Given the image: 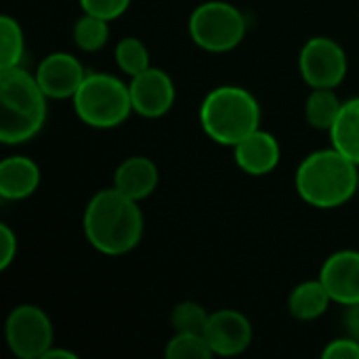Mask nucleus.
<instances>
[{"mask_svg":"<svg viewBox=\"0 0 359 359\" xmlns=\"http://www.w3.org/2000/svg\"><path fill=\"white\" fill-rule=\"evenodd\" d=\"M86 242L105 257H122L141 244L145 219L139 202L114 185L97 191L82 215Z\"/></svg>","mask_w":359,"mask_h":359,"instance_id":"nucleus-1","label":"nucleus"},{"mask_svg":"<svg viewBox=\"0 0 359 359\" xmlns=\"http://www.w3.org/2000/svg\"><path fill=\"white\" fill-rule=\"evenodd\" d=\"M358 187L359 166L332 145L305 156L294 172L299 198L322 210L345 206L358 194Z\"/></svg>","mask_w":359,"mask_h":359,"instance_id":"nucleus-2","label":"nucleus"},{"mask_svg":"<svg viewBox=\"0 0 359 359\" xmlns=\"http://www.w3.org/2000/svg\"><path fill=\"white\" fill-rule=\"evenodd\" d=\"M48 97L36 76L21 65L0 69V141L21 145L32 141L44 126Z\"/></svg>","mask_w":359,"mask_h":359,"instance_id":"nucleus-3","label":"nucleus"},{"mask_svg":"<svg viewBox=\"0 0 359 359\" xmlns=\"http://www.w3.org/2000/svg\"><path fill=\"white\" fill-rule=\"evenodd\" d=\"M200 126L210 141L233 147L261 128V105L257 97L242 86H217L208 90L200 103Z\"/></svg>","mask_w":359,"mask_h":359,"instance_id":"nucleus-4","label":"nucleus"},{"mask_svg":"<svg viewBox=\"0 0 359 359\" xmlns=\"http://www.w3.org/2000/svg\"><path fill=\"white\" fill-rule=\"evenodd\" d=\"M78 120L97 130H109L133 114L130 90L124 80L107 72H88L72 97Z\"/></svg>","mask_w":359,"mask_h":359,"instance_id":"nucleus-5","label":"nucleus"},{"mask_svg":"<svg viewBox=\"0 0 359 359\" xmlns=\"http://www.w3.org/2000/svg\"><path fill=\"white\" fill-rule=\"evenodd\" d=\"M244 13L225 0H206L189 15V36L206 53H229L246 36Z\"/></svg>","mask_w":359,"mask_h":359,"instance_id":"nucleus-6","label":"nucleus"},{"mask_svg":"<svg viewBox=\"0 0 359 359\" xmlns=\"http://www.w3.org/2000/svg\"><path fill=\"white\" fill-rule=\"evenodd\" d=\"M4 339L15 358L42 359L55 345V328L44 309L23 303L6 316Z\"/></svg>","mask_w":359,"mask_h":359,"instance_id":"nucleus-7","label":"nucleus"},{"mask_svg":"<svg viewBox=\"0 0 359 359\" xmlns=\"http://www.w3.org/2000/svg\"><path fill=\"white\" fill-rule=\"evenodd\" d=\"M347 69V53L334 38L313 36L299 53V74L309 88H337Z\"/></svg>","mask_w":359,"mask_h":359,"instance_id":"nucleus-8","label":"nucleus"},{"mask_svg":"<svg viewBox=\"0 0 359 359\" xmlns=\"http://www.w3.org/2000/svg\"><path fill=\"white\" fill-rule=\"evenodd\" d=\"M128 90H130L133 111L149 120L166 116L177 99V88L168 72L154 65L133 76L128 82Z\"/></svg>","mask_w":359,"mask_h":359,"instance_id":"nucleus-9","label":"nucleus"},{"mask_svg":"<svg viewBox=\"0 0 359 359\" xmlns=\"http://www.w3.org/2000/svg\"><path fill=\"white\" fill-rule=\"evenodd\" d=\"M204 337L212 349L215 355L219 358H236L242 355L250 345H252V322L238 309H219L212 311Z\"/></svg>","mask_w":359,"mask_h":359,"instance_id":"nucleus-10","label":"nucleus"},{"mask_svg":"<svg viewBox=\"0 0 359 359\" xmlns=\"http://www.w3.org/2000/svg\"><path fill=\"white\" fill-rule=\"evenodd\" d=\"M34 76L48 99L63 101L76 95L86 72L78 57L65 50H55V53H48L38 63Z\"/></svg>","mask_w":359,"mask_h":359,"instance_id":"nucleus-11","label":"nucleus"},{"mask_svg":"<svg viewBox=\"0 0 359 359\" xmlns=\"http://www.w3.org/2000/svg\"><path fill=\"white\" fill-rule=\"evenodd\" d=\"M318 278L337 305L349 307L359 303V250L332 252L324 261Z\"/></svg>","mask_w":359,"mask_h":359,"instance_id":"nucleus-12","label":"nucleus"},{"mask_svg":"<svg viewBox=\"0 0 359 359\" xmlns=\"http://www.w3.org/2000/svg\"><path fill=\"white\" fill-rule=\"evenodd\" d=\"M231 149H233L236 166L250 177H265L273 172L282 158L278 139L263 128L250 133Z\"/></svg>","mask_w":359,"mask_h":359,"instance_id":"nucleus-13","label":"nucleus"},{"mask_svg":"<svg viewBox=\"0 0 359 359\" xmlns=\"http://www.w3.org/2000/svg\"><path fill=\"white\" fill-rule=\"evenodd\" d=\"M158 181V166L147 156H128L114 170V187L137 202L149 198L156 191Z\"/></svg>","mask_w":359,"mask_h":359,"instance_id":"nucleus-14","label":"nucleus"},{"mask_svg":"<svg viewBox=\"0 0 359 359\" xmlns=\"http://www.w3.org/2000/svg\"><path fill=\"white\" fill-rule=\"evenodd\" d=\"M40 166L27 156H8L0 162V198L19 202L38 191Z\"/></svg>","mask_w":359,"mask_h":359,"instance_id":"nucleus-15","label":"nucleus"},{"mask_svg":"<svg viewBox=\"0 0 359 359\" xmlns=\"http://www.w3.org/2000/svg\"><path fill=\"white\" fill-rule=\"evenodd\" d=\"M332 303L334 301L328 294L326 286L322 284L320 278H316V280H305L292 288L288 297V311L299 322H313L322 318Z\"/></svg>","mask_w":359,"mask_h":359,"instance_id":"nucleus-16","label":"nucleus"},{"mask_svg":"<svg viewBox=\"0 0 359 359\" xmlns=\"http://www.w3.org/2000/svg\"><path fill=\"white\" fill-rule=\"evenodd\" d=\"M328 135L330 145L359 166V97L343 101V107Z\"/></svg>","mask_w":359,"mask_h":359,"instance_id":"nucleus-17","label":"nucleus"},{"mask_svg":"<svg viewBox=\"0 0 359 359\" xmlns=\"http://www.w3.org/2000/svg\"><path fill=\"white\" fill-rule=\"evenodd\" d=\"M343 107L341 97L334 88H311L305 101V118L307 124L316 130H330L339 111Z\"/></svg>","mask_w":359,"mask_h":359,"instance_id":"nucleus-18","label":"nucleus"},{"mask_svg":"<svg viewBox=\"0 0 359 359\" xmlns=\"http://www.w3.org/2000/svg\"><path fill=\"white\" fill-rule=\"evenodd\" d=\"M72 36L74 44L82 53H97L109 40V21L90 13H82V17H78L74 23Z\"/></svg>","mask_w":359,"mask_h":359,"instance_id":"nucleus-19","label":"nucleus"},{"mask_svg":"<svg viewBox=\"0 0 359 359\" xmlns=\"http://www.w3.org/2000/svg\"><path fill=\"white\" fill-rule=\"evenodd\" d=\"M114 61H116L118 69L122 74H126L128 78L145 72L151 65L147 46L143 44V40H139L135 36H124L122 40H118V44L114 48Z\"/></svg>","mask_w":359,"mask_h":359,"instance_id":"nucleus-20","label":"nucleus"},{"mask_svg":"<svg viewBox=\"0 0 359 359\" xmlns=\"http://www.w3.org/2000/svg\"><path fill=\"white\" fill-rule=\"evenodd\" d=\"M25 53V36L21 29V23L11 17H0V69L21 65Z\"/></svg>","mask_w":359,"mask_h":359,"instance_id":"nucleus-21","label":"nucleus"},{"mask_svg":"<svg viewBox=\"0 0 359 359\" xmlns=\"http://www.w3.org/2000/svg\"><path fill=\"white\" fill-rule=\"evenodd\" d=\"M166 359H210L215 358L204 334L196 332H175V337L166 343Z\"/></svg>","mask_w":359,"mask_h":359,"instance_id":"nucleus-22","label":"nucleus"},{"mask_svg":"<svg viewBox=\"0 0 359 359\" xmlns=\"http://www.w3.org/2000/svg\"><path fill=\"white\" fill-rule=\"evenodd\" d=\"M208 318H210V313L206 311L204 305H200L196 301H181L170 311V326H172L175 332L204 334Z\"/></svg>","mask_w":359,"mask_h":359,"instance_id":"nucleus-23","label":"nucleus"},{"mask_svg":"<svg viewBox=\"0 0 359 359\" xmlns=\"http://www.w3.org/2000/svg\"><path fill=\"white\" fill-rule=\"evenodd\" d=\"M78 2H80L82 13H90L101 19L114 21L128 11L133 0H78Z\"/></svg>","mask_w":359,"mask_h":359,"instance_id":"nucleus-24","label":"nucleus"},{"mask_svg":"<svg viewBox=\"0 0 359 359\" xmlns=\"http://www.w3.org/2000/svg\"><path fill=\"white\" fill-rule=\"evenodd\" d=\"M324 359H359V341L353 337H343V339H334L330 341L324 351Z\"/></svg>","mask_w":359,"mask_h":359,"instance_id":"nucleus-25","label":"nucleus"},{"mask_svg":"<svg viewBox=\"0 0 359 359\" xmlns=\"http://www.w3.org/2000/svg\"><path fill=\"white\" fill-rule=\"evenodd\" d=\"M17 250H19L17 233L6 223H0V271H6L11 267V263L17 257Z\"/></svg>","mask_w":359,"mask_h":359,"instance_id":"nucleus-26","label":"nucleus"},{"mask_svg":"<svg viewBox=\"0 0 359 359\" xmlns=\"http://www.w3.org/2000/svg\"><path fill=\"white\" fill-rule=\"evenodd\" d=\"M345 330L349 337L359 341V303L345 307Z\"/></svg>","mask_w":359,"mask_h":359,"instance_id":"nucleus-27","label":"nucleus"},{"mask_svg":"<svg viewBox=\"0 0 359 359\" xmlns=\"http://www.w3.org/2000/svg\"><path fill=\"white\" fill-rule=\"evenodd\" d=\"M42 359H78V355H76L74 351H69V349H61V347L53 345V347L44 353V358Z\"/></svg>","mask_w":359,"mask_h":359,"instance_id":"nucleus-28","label":"nucleus"},{"mask_svg":"<svg viewBox=\"0 0 359 359\" xmlns=\"http://www.w3.org/2000/svg\"><path fill=\"white\" fill-rule=\"evenodd\" d=\"M358 194H359V187H358Z\"/></svg>","mask_w":359,"mask_h":359,"instance_id":"nucleus-29","label":"nucleus"}]
</instances>
